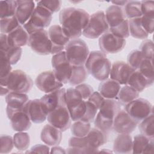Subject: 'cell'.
Here are the masks:
<instances>
[{
  "label": "cell",
  "mask_w": 154,
  "mask_h": 154,
  "mask_svg": "<svg viewBox=\"0 0 154 154\" xmlns=\"http://www.w3.org/2000/svg\"><path fill=\"white\" fill-rule=\"evenodd\" d=\"M89 19L90 15L86 11L75 7L65 8L59 14L61 26L71 40L78 38L82 35Z\"/></svg>",
  "instance_id": "cell-1"
},
{
  "label": "cell",
  "mask_w": 154,
  "mask_h": 154,
  "mask_svg": "<svg viewBox=\"0 0 154 154\" xmlns=\"http://www.w3.org/2000/svg\"><path fill=\"white\" fill-rule=\"evenodd\" d=\"M84 65L88 73L98 81H105L109 76L111 63L101 51L90 52Z\"/></svg>",
  "instance_id": "cell-2"
},
{
  "label": "cell",
  "mask_w": 154,
  "mask_h": 154,
  "mask_svg": "<svg viewBox=\"0 0 154 154\" xmlns=\"http://www.w3.org/2000/svg\"><path fill=\"white\" fill-rule=\"evenodd\" d=\"M1 86L7 87L10 93H27L32 87L33 81L31 77L21 70L11 71L5 79H1Z\"/></svg>",
  "instance_id": "cell-3"
},
{
  "label": "cell",
  "mask_w": 154,
  "mask_h": 154,
  "mask_svg": "<svg viewBox=\"0 0 154 154\" xmlns=\"http://www.w3.org/2000/svg\"><path fill=\"white\" fill-rule=\"evenodd\" d=\"M66 57L72 66H84L90 52L85 41L75 38L69 41L65 48Z\"/></svg>",
  "instance_id": "cell-4"
},
{
  "label": "cell",
  "mask_w": 154,
  "mask_h": 154,
  "mask_svg": "<svg viewBox=\"0 0 154 154\" xmlns=\"http://www.w3.org/2000/svg\"><path fill=\"white\" fill-rule=\"evenodd\" d=\"M52 14L46 8L37 4L32 16L23 25V28L29 34L43 30L49 25L52 18Z\"/></svg>",
  "instance_id": "cell-5"
},
{
  "label": "cell",
  "mask_w": 154,
  "mask_h": 154,
  "mask_svg": "<svg viewBox=\"0 0 154 154\" xmlns=\"http://www.w3.org/2000/svg\"><path fill=\"white\" fill-rule=\"evenodd\" d=\"M108 30L109 26L104 11H98L90 16L88 22L82 34L87 38L94 39L100 37Z\"/></svg>",
  "instance_id": "cell-6"
},
{
  "label": "cell",
  "mask_w": 154,
  "mask_h": 154,
  "mask_svg": "<svg viewBox=\"0 0 154 154\" xmlns=\"http://www.w3.org/2000/svg\"><path fill=\"white\" fill-rule=\"evenodd\" d=\"M125 110L139 123L141 120L153 114V106L147 99L138 97L125 105Z\"/></svg>",
  "instance_id": "cell-7"
},
{
  "label": "cell",
  "mask_w": 154,
  "mask_h": 154,
  "mask_svg": "<svg viewBox=\"0 0 154 154\" xmlns=\"http://www.w3.org/2000/svg\"><path fill=\"white\" fill-rule=\"evenodd\" d=\"M53 71L58 78L63 84L69 82L71 73L72 66L68 61L64 51L54 54L51 60Z\"/></svg>",
  "instance_id": "cell-8"
},
{
  "label": "cell",
  "mask_w": 154,
  "mask_h": 154,
  "mask_svg": "<svg viewBox=\"0 0 154 154\" xmlns=\"http://www.w3.org/2000/svg\"><path fill=\"white\" fill-rule=\"evenodd\" d=\"M28 45L37 54L46 55L51 54L52 44L48 32L45 29L29 34Z\"/></svg>",
  "instance_id": "cell-9"
},
{
  "label": "cell",
  "mask_w": 154,
  "mask_h": 154,
  "mask_svg": "<svg viewBox=\"0 0 154 154\" xmlns=\"http://www.w3.org/2000/svg\"><path fill=\"white\" fill-rule=\"evenodd\" d=\"M99 45L101 51L105 54H116L123 50L126 40L116 37L108 30L99 37Z\"/></svg>",
  "instance_id": "cell-10"
},
{
  "label": "cell",
  "mask_w": 154,
  "mask_h": 154,
  "mask_svg": "<svg viewBox=\"0 0 154 154\" xmlns=\"http://www.w3.org/2000/svg\"><path fill=\"white\" fill-rule=\"evenodd\" d=\"M138 124L125 109H120L114 118L112 129L118 134H130L135 129Z\"/></svg>",
  "instance_id": "cell-11"
},
{
  "label": "cell",
  "mask_w": 154,
  "mask_h": 154,
  "mask_svg": "<svg viewBox=\"0 0 154 154\" xmlns=\"http://www.w3.org/2000/svg\"><path fill=\"white\" fill-rule=\"evenodd\" d=\"M35 84L37 88L46 93L55 91L63 86V84L58 79L53 70L40 73L35 80Z\"/></svg>",
  "instance_id": "cell-12"
},
{
  "label": "cell",
  "mask_w": 154,
  "mask_h": 154,
  "mask_svg": "<svg viewBox=\"0 0 154 154\" xmlns=\"http://www.w3.org/2000/svg\"><path fill=\"white\" fill-rule=\"evenodd\" d=\"M47 120L50 125L61 132L66 131L71 126L72 119L66 106H60L48 114Z\"/></svg>",
  "instance_id": "cell-13"
},
{
  "label": "cell",
  "mask_w": 154,
  "mask_h": 154,
  "mask_svg": "<svg viewBox=\"0 0 154 154\" xmlns=\"http://www.w3.org/2000/svg\"><path fill=\"white\" fill-rule=\"evenodd\" d=\"M66 91L64 88H61L55 91L47 93L40 99L48 115L60 106H66Z\"/></svg>",
  "instance_id": "cell-14"
},
{
  "label": "cell",
  "mask_w": 154,
  "mask_h": 154,
  "mask_svg": "<svg viewBox=\"0 0 154 154\" xmlns=\"http://www.w3.org/2000/svg\"><path fill=\"white\" fill-rule=\"evenodd\" d=\"M66 105L70 117L79 115L85 106L84 100L79 92L75 88H69L66 91Z\"/></svg>",
  "instance_id": "cell-15"
},
{
  "label": "cell",
  "mask_w": 154,
  "mask_h": 154,
  "mask_svg": "<svg viewBox=\"0 0 154 154\" xmlns=\"http://www.w3.org/2000/svg\"><path fill=\"white\" fill-rule=\"evenodd\" d=\"M49 39L52 44V54H56L65 49L70 38L64 32L61 26L59 25L51 26L48 31Z\"/></svg>",
  "instance_id": "cell-16"
},
{
  "label": "cell",
  "mask_w": 154,
  "mask_h": 154,
  "mask_svg": "<svg viewBox=\"0 0 154 154\" xmlns=\"http://www.w3.org/2000/svg\"><path fill=\"white\" fill-rule=\"evenodd\" d=\"M135 71L128 63L117 61L111 64L110 79L117 81L120 85H126L131 75Z\"/></svg>",
  "instance_id": "cell-17"
},
{
  "label": "cell",
  "mask_w": 154,
  "mask_h": 154,
  "mask_svg": "<svg viewBox=\"0 0 154 154\" xmlns=\"http://www.w3.org/2000/svg\"><path fill=\"white\" fill-rule=\"evenodd\" d=\"M28 100V97L25 93L10 92L7 94L5 97L7 104L6 113L8 118L10 119L15 112L23 110Z\"/></svg>",
  "instance_id": "cell-18"
},
{
  "label": "cell",
  "mask_w": 154,
  "mask_h": 154,
  "mask_svg": "<svg viewBox=\"0 0 154 154\" xmlns=\"http://www.w3.org/2000/svg\"><path fill=\"white\" fill-rule=\"evenodd\" d=\"M23 110L28 114L31 122L34 123L44 122L48 116L40 99L29 100L25 105Z\"/></svg>",
  "instance_id": "cell-19"
},
{
  "label": "cell",
  "mask_w": 154,
  "mask_h": 154,
  "mask_svg": "<svg viewBox=\"0 0 154 154\" xmlns=\"http://www.w3.org/2000/svg\"><path fill=\"white\" fill-rule=\"evenodd\" d=\"M15 16L20 25H25L32 16L35 6L32 1H16Z\"/></svg>",
  "instance_id": "cell-20"
},
{
  "label": "cell",
  "mask_w": 154,
  "mask_h": 154,
  "mask_svg": "<svg viewBox=\"0 0 154 154\" xmlns=\"http://www.w3.org/2000/svg\"><path fill=\"white\" fill-rule=\"evenodd\" d=\"M153 138H149L143 134H137L132 140V153H153Z\"/></svg>",
  "instance_id": "cell-21"
},
{
  "label": "cell",
  "mask_w": 154,
  "mask_h": 154,
  "mask_svg": "<svg viewBox=\"0 0 154 154\" xmlns=\"http://www.w3.org/2000/svg\"><path fill=\"white\" fill-rule=\"evenodd\" d=\"M40 138L42 141L48 146H58L61 141L62 132L51 125L48 124L42 129Z\"/></svg>",
  "instance_id": "cell-22"
},
{
  "label": "cell",
  "mask_w": 154,
  "mask_h": 154,
  "mask_svg": "<svg viewBox=\"0 0 154 154\" xmlns=\"http://www.w3.org/2000/svg\"><path fill=\"white\" fill-rule=\"evenodd\" d=\"M68 144L69 147L66 152L69 153H91L97 152L89 147L86 136L83 137H72L69 140Z\"/></svg>",
  "instance_id": "cell-23"
},
{
  "label": "cell",
  "mask_w": 154,
  "mask_h": 154,
  "mask_svg": "<svg viewBox=\"0 0 154 154\" xmlns=\"http://www.w3.org/2000/svg\"><path fill=\"white\" fill-rule=\"evenodd\" d=\"M29 34L22 25L7 34L8 45L12 47H22L28 45Z\"/></svg>",
  "instance_id": "cell-24"
},
{
  "label": "cell",
  "mask_w": 154,
  "mask_h": 154,
  "mask_svg": "<svg viewBox=\"0 0 154 154\" xmlns=\"http://www.w3.org/2000/svg\"><path fill=\"white\" fill-rule=\"evenodd\" d=\"M105 14L109 29L121 24L125 20L127 19L125 17L123 8L116 5L109 6L106 9Z\"/></svg>",
  "instance_id": "cell-25"
},
{
  "label": "cell",
  "mask_w": 154,
  "mask_h": 154,
  "mask_svg": "<svg viewBox=\"0 0 154 154\" xmlns=\"http://www.w3.org/2000/svg\"><path fill=\"white\" fill-rule=\"evenodd\" d=\"M10 120L11 127L15 131L23 132L28 130L31 126V120L23 109L15 112Z\"/></svg>",
  "instance_id": "cell-26"
},
{
  "label": "cell",
  "mask_w": 154,
  "mask_h": 154,
  "mask_svg": "<svg viewBox=\"0 0 154 154\" xmlns=\"http://www.w3.org/2000/svg\"><path fill=\"white\" fill-rule=\"evenodd\" d=\"M120 88V84L117 81L107 79L99 84L98 91L105 99H116Z\"/></svg>",
  "instance_id": "cell-27"
},
{
  "label": "cell",
  "mask_w": 154,
  "mask_h": 154,
  "mask_svg": "<svg viewBox=\"0 0 154 154\" xmlns=\"http://www.w3.org/2000/svg\"><path fill=\"white\" fill-rule=\"evenodd\" d=\"M113 151L116 153H131L132 138L129 134H119L114 140Z\"/></svg>",
  "instance_id": "cell-28"
},
{
  "label": "cell",
  "mask_w": 154,
  "mask_h": 154,
  "mask_svg": "<svg viewBox=\"0 0 154 154\" xmlns=\"http://www.w3.org/2000/svg\"><path fill=\"white\" fill-rule=\"evenodd\" d=\"M89 147L98 152V149L107 142L108 135L97 129L93 128L86 135Z\"/></svg>",
  "instance_id": "cell-29"
},
{
  "label": "cell",
  "mask_w": 154,
  "mask_h": 154,
  "mask_svg": "<svg viewBox=\"0 0 154 154\" xmlns=\"http://www.w3.org/2000/svg\"><path fill=\"white\" fill-rule=\"evenodd\" d=\"M120 109V103L117 100L105 99L99 109L98 114L105 119L114 120L116 114Z\"/></svg>",
  "instance_id": "cell-30"
},
{
  "label": "cell",
  "mask_w": 154,
  "mask_h": 154,
  "mask_svg": "<svg viewBox=\"0 0 154 154\" xmlns=\"http://www.w3.org/2000/svg\"><path fill=\"white\" fill-rule=\"evenodd\" d=\"M129 34L135 38L146 39L149 34L144 29L141 23V17L128 20Z\"/></svg>",
  "instance_id": "cell-31"
},
{
  "label": "cell",
  "mask_w": 154,
  "mask_h": 154,
  "mask_svg": "<svg viewBox=\"0 0 154 154\" xmlns=\"http://www.w3.org/2000/svg\"><path fill=\"white\" fill-rule=\"evenodd\" d=\"M126 84L134 88L139 93L150 86L147 79L138 70H135L131 75Z\"/></svg>",
  "instance_id": "cell-32"
},
{
  "label": "cell",
  "mask_w": 154,
  "mask_h": 154,
  "mask_svg": "<svg viewBox=\"0 0 154 154\" xmlns=\"http://www.w3.org/2000/svg\"><path fill=\"white\" fill-rule=\"evenodd\" d=\"M138 97L139 92L126 84L120 88L116 99L120 103L126 105Z\"/></svg>",
  "instance_id": "cell-33"
},
{
  "label": "cell",
  "mask_w": 154,
  "mask_h": 154,
  "mask_svg": "<svg viewBox=\"0 0 154 154\" xmlns=\"http://www.w3.org/2000/svg\"><path fill=\"white\" fill-rule=\"evenodd\" d=\"M88 72L84 66H72V73L69 81L70 85H78L84 82L88 77Z\"/></svg>",
  "instance_id": "cell-34"
},
{
  "label": "cell",
  "mask_w": 154,
  "mask_h": 154,
  "mask_svg": "<svg viewBox=\"0 0 154 154\" xmlns=\"http://www.w3.org/2000/svg\"><path fill=\"white\" fill-rule=\"evenodd\" d=\"M123 7V10L127 19L141 17L142 16L141 2L137 1H127Z\"/></svg>",
  "instance_id": "cell-35"
},
{
  "label": "cell",
  "mask_w": 154,
  "mask_h": 154,
  "mask_svg": "<svg viewBox=\"0 0 154 154\" xmlns=\"http://www.w3.org/2000/svg\"><path fill=\"white\" fill-rule=\"evenodd\" d=\"M138 70L147 79L149 85H152L154 81L152 60L149 59H143L138 69Z\"/></svg>",
  "instance_id": "cell-36"
},
{
  "label": "cell",
  "mask_w": 154,
  "mask_h": 154,
  "mask_svg": "<svg viewBox=\"0 0 154 154\" xmlns=\"http://www.w3.org/2000/svg\"><path fill=\"white\" fill-rule=\"evenodd\" d=\"M153 120H154V117H153V113L140 122L138 128L141 134L149 138H153L154 137Z\"/></svg>",
  "instance_id": "cell-37"
},
{
  "label": "cell",
  "mask_w": 154,
  "mask_h": 154,
  "mask_svg": "<svg viewBox=\"0 0 154 154\" xmlns=\"http://www.w3.org/2000/svg\"><path fill=\"white\" fill-rule=\"evenodd\" d=\"M14 147L19 151L26 150L30 144V137L28 133L18 132L13 136Z\"/></svg>",
  "instance_id": "cell-38"
},
{
  "label": "cell",
  "mask_w": 154,
  "mask_h": 154,
  "mask_svg": "<svg viewBox=\"0 0 154 154\" xmlns=\"http://www.w3.org/2000/svg\"><path fill=\"white\" fill-rule=\"evenodd\" d=\"M91 129L90 123L76 121L71 126V133L75 137H83L86 136Z\"/></svg>",
  "instance_id": "cell-39"
},
{
  "label": "cell",
  "mask_w": 154,
  "mask_h": 154,
  "mask_svg": "<svg viewBox=\"0 0 154 154\" xmlns=\"http://www.w3.org/2000/svg\"><path fill=\"white\" fill-rule=\"evenodd\" d=\"M16 1H0V17L1 19L15 16L16 10Z\"/></svg>",
  "instance_id": "cell-40"
},
{
  "label": "cell",
  "mask_w": 154,
  "mask_h": 154,
  "mask_svg": "<svg viewBox=\"0 0 154 154\" xmlns=\"http://www.w3.org/2000/svg\"><path fill=\"white\" fill-rule=\"evenodd\" d=\"M1 32L8 34L16 29L20 25L15 16L1 19Z\"/></svg>",
  "instance_id": "cell-41"
},
{
  "label": "cell",
  "mask_w": 154,
  "mask_h": 154,
  "mask_svg": "<svg viewBox=\"0 0 154 154\" xmlns=\"http://www.w3.org/2000/svg\"><path fill=\"white\" fill-rule=\"evenodd\" d=\"M94 120L95 128L107 135L112 129L113 120L105 119L98 113L97 114V116Z\"/></svg>",
  "instance_id": "cell-42"
},
{
  "label": "cell",
  "mask_w": 154,
  "mask_h": 154,
  "mask_svg": "<svg viewBox=\"0 0 154 154\" xmlns=\"http://www.w3.org/2000/svg\"><path fill=\"white\" fill-rule=\"evenodd\" d=\"M22 50L20 47H12L10 46L5 51H1V52L4 54L11 65L16 64L19 61L22 55Z\"/></svg>",
  "instance_id": "cell-43"
},
{
  "label": "cell",
  "mask_w": 154,
  "mask_h": 154,
  "mask_svg": "<svg viewBox=\"0 0 154 154\" xmlns=\"http://www.w3.org/2000/svg\"><path fill=\"white\" fill-rule=\"evenodd\" d=\"M109 30L116 37L123 39L128 38L130 35L128 20H125L121 24L114 28H109Z\"/></svg>",
  "instance_id": "cell-44"
},
{
  "label": "cell",
  "mask_w": 154,
  "mask_h": 154,
  "mask_svg": "<svg viewBox=\"0 0 154 154\" xmlns=\"http://www.w3.org/2000/svg\"><path fill=\"white\" fill-rule=\"evenodd\" d=\"M144 58L141 53V52L138 50L132 51L128 55L127 61L128 64L133 68L135 70H138L141 63L143 60Z\"/></svg>",
  "instance_id": "cell-45"
},
{
  "label": "cell",
  "mask_w": 154,
  "mask_h": 154,
  "mask_svg": "<svg viewBox=\"0 0 154 154\" xmlns=\"http://www.w3.org/2000/svg\"><path fill=\"white\" fill-rule=\"evenodd\" d=\"M139 51L141 52L144 59L153 60V42L152 40L146 39L140 46Z\"/></svg>",
  "instance_id": "cell-46"
},
{
  "label": "cell",
  "mask_w": 154,
  "mask_h": 154,
  "mask_svg": "<svg viewBox=\"0 0 154 154\" xmlns=\"http://www.w3.org/2000/svg\"><path fill=\"white\" fill-rule=\"evenodd\" d=\"M85 103L86 111L85 114L80 120L87 123H91L94 120L98 109L92 103L88 100L85 101Z\"/></svg>",
  "instance_id": "cell-47"
},
{
  "label": "cell",
  "mask_w": 154,
  "mask_h": 154,
  "mask_svg": "<svg viewBox=\"0 0 154 154\" xmlns=\"http://www.w3.org/2000/svg\"><path fill=\"white\" fill-rule=\"evenodd\" d=\"M11 64L5 57L3 53L1 52L0 58V78L5 79L11 72Z\"/></svg>",
  "instance_id": "cell-48"
},
{
  "label": "cell",
  "mask_w": 154,
  "mask_h": 154,
  "mask_svg": "<svg viewBox=\"0 0 154 154\" xmlns=\"http://www.w3.org/2000/svg\"><path fill=\"white\" fill-rule=\"evenodd\" d=\"M13 138L10 135H2L1 136V153H10L14 146Z\"/></svg>",
  "instance_id": "cell-49"
},
{
  "label": "cell",
  "mask_w": 154,
  "mask_h": 154,
  "mask_svg": "<svg viewBox=\"0 0 154 154\" xmlns=\"http://www.w3.org/2000/svg\"><path fill=\"white\" fill-rule=\"evenodd\" d=\"M61 1H40L37 2V5H41L48 10L52 14L57 12L61 8Z\"/></svg>",
  "instance_id": "cell-50"
},
{
  "label": "cell",
  "mask_w": 154,
  "mask_h": 154,
  "mask_svg": "<svg viewBox=\"0 0 154 154\" xmlns=\"http://www.w3.org/2000/svg\"><path fill=\"white\" fill-rule=\"evenodd\" d=\"M141 23L148 34L153 32L154 15H143L141 16Z\"/></svg>",
  "instance_id": "cell-51"
},
{
  "label": "cell",
  "mask_w": 154,
  "mask_h": 154,
  "mask_svg": "<svg viewBox=\"0 0 154 154\" xmlns=\"http://www.w3.org/2000/svg\"><path fill=\"white\" fill-rule=\"evenodd\" d=\"M75 88L79 92L84 100H88L90 96L94 92L93 88L87 84H81L75 87Z\"/></svg>",
  "instance_id": "cell-52"
},
{
  "label": "cell",
  "mask_w": 154,
  "mask_h": 154,
  "mask_svg": "<svg viewBox=\"0 0 154 154\" xmlns=\"http://www.w3.org/2000/svg\"><path fill=\"white\" fill-rule=\"evenodd\" d=\"M141 9L143 15H154V2L143 1L141 2Z\"/></svg>",
  "instance_id": "cell-53"
},
{
  "label": "cell",
  "mask_w": 154,
  "mask_h": 154,
  "mask_svg": "<svg viewBox=\"0 0 154 154\" xmlns=\"http://www.w3.org/2000/svg\"><path fill=\"white\" fill-rule=\"evenodd\" d=\"M105 99L100 94L99 91H94L88 98V101L92 103L99 111Z\"/></svg>",
  "instance_id": "cell-54"
},
{
  "label": "cell",
  "mask_w": 154,
  "mask_h": 154,
  "mask_svg": "<svg viewBox=\"0 0 154 154\" xmlns=\"http://www.w3.org/2000/svg\"><path fill=\"white\" fill-rule=\"evenodd\" d=\"M26 153H49V148L48 146L41 144H36L32 147V148L26 152Z\"/></svg>",
  "instance_id": "cell-55"
},
{
  "label": "cell",
  "mask_w": 154,
  "mask_h": 154,
  "mask_svg": "<svg viewBox=\"0 0 154 154\" xmlns=\"http://www.w3.org/2000/svg\"><path fill=\"white\" fill-rule=\"evenodd\" d=\"M50 153H66V152L61 147H60L58 146H53V147L51 149Z\"/></svg>",
  "instance_id": "cell-56"
},
{
  "label": "cell",
  "mask_w": 154,
  "mask_h": 154,
  "mask_svg": "<svg viewBox=\"0 0 154 154\" xmlns=\"http://www.w3.org/2000/svg\"><path fill=\"white\" fill-rule=\"evenodd\" d=\"M10 93L8 89L5 87H3V86H1V96H4V95H7Z\"/></svg>",
  "instance_id": "cell-57"
},
{
  "label": "cell",
  "mask_w": 154,
  "mask_h": 154,
  "mask_svg": "<svg viewBox=\"0 0 154 154\" xmlns=\"http://www.w3.org/2000/svg\"><path fill=\"white\" fill-rule=\"evenodd\" d=\"M127 1H112V3L116 5H118L120 7L124 6V5L126 3Z\"/></svg>",
  "instance_id": "cell-58"
}]
</instances>
